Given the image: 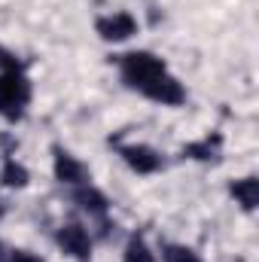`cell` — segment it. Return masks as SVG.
Listing matches in <instances>:
<instances>
[{
	"mask_svg": "<svg viewBox=\"0 0 259 262\" xmlns=\"http://www.w3.org/2000/svg\"><path fill=\"white\" fill-rule=\"evenodd\" d=\"M122 262H156V256L140 235H131L125 244V253H122Z\"/></svg>",
	"mask_w": 259,
	"mask_h": 262,
	"instance_id": "7c38bea8",
	"label": "cell"
},
{
	"mask_svg": "<svg viewBox=\"0 0 259 262\" xmlns=\"http://www.w3.org/2000/svg\"><path fill=\"white\" fill-rule=\"evenodd\" d=\"M55 241H58V247L64 250L67 256H73V259L89 262V256H92V235H89V229L79 226V223L61 226L58 235H55Z\"/></svg>",
	"mask_w": 259,
	"mask_h": 262,
	"instance_id": "277c9868",
	"label": "cell"
},
{
	"mask_svg": "<svg viewBox=\"0 0 259 262\" xmlns=\"http://www.w3.org/2000/svg\"><path fill=\"white\" fill-rule=\"evenodd\" d=\"M31 104V82L25 70H0V116L15 122L25 116V107Z\"/></svg>",
	"mask_w": 259,
	"mask_h": 262,
	"instance_id": "6da1fadb",
	"label": "cell"
},
{
	"mask_svg": "<svg viewBox=\"0 0 259 262\" xmlns=\"http://www.w3.org/2000/svg\"><path fill=\"white\" fill-rule=\"evenodd\" d=\"M0 216H3V201H0Z\"/></svg>",
	"mask_w": 259,
	"mask_h": 262,
	"instance_id": "2e32d148",
	"label": "cell"
},
{
	"mask_svg": "<svg viewBox=\"0 0 259 262\" xmlns=\"http://www.w3.org/2000/svg\"><path fill=\"white\" fill-rule=\"evenodd\" d=\"M140 95H146L149 101L165 104V107H180V104L186 101L183 85H180V82H177V76H171L168 70H165V73H159L156 79H149V82L140 89Z\"/></svg>",
	"mask_w": 259,
	"mask_h": 262,
	"instance_id": "3957f363",
	"label": "cell"
},
{
	"mask_svg": "<svg viewBox=\"0 0 259 262\" xmlns=\"http://www.w3.org/2000/svg\"><path fill=\"white\" fill-rule=\"evenodd\" d=\"M0 262H9V253H6V247L0 244Z\"/></svg>",
	"mask_w": 259,
	"mask_h": 262,
	"instance_id": "9a60e30c",
	"label": "cell"
},
{
	"mask_svg": "<svg viewBox=\"0 0 259 262\" xmlns=\"http://www.w3.org/2000/svg\"><path fill=\"white\" fill-rule=\"evenodd\" d=\"M162 262H201L198 253L192 247H183V244H168L162 250Z\"/></svg>",
	"mask_w": 259,
	"mask_h": 262,
	"instance_id": "4fadbf2b",
	"label": "cell"
},
{
	"mask_svg": "<svg viewBox=\"0 0 259 262\" xmlns=\"http://www.w3.org/2000/svg\"><path fill=\"white\" fill-rule=\"evenodd\" d=\"M95 31L107 43H122V40L137 34V18L131 12H110V15H101L95 21Z\"/></svg>",
	"mask_w": 259,
	"mask_h": 262,
	"instance_id": "5b68a950",
	"label": "cell"
},
{
	"mask_svg": "<svg viewBox=\"0 0 259 262\" xmlns=\"http://www.w3.org/2000/svg\"><path fill=\"white\" fill-rule=\"evenodd\" d=\"M119 156L125 159V165H128L131 171H137V174H156V171L162 168V156H159L153 146H146V143L119 146Z\"/></svg>",
	"mask_w": 259,
	"mask_h": 262,
	"instance_id": "52a82bcc",
	"label": "cell"
},
{
	"mask_svg": "<svg viewBox=\"0 0 259 262\" xmlns=\"http://www.w3.org/2000/svg\"><path fill=\"white\" fill-rule=\"evenodd\" d=\"M119 70H122V82L128 89H143L149 79H156L159 73H165L168 67L162 58H156L153 52H125L119 58Z\"/></svg>",
	"mask_w": 259,
	"mask_h": 262,
	"instance_id": "7a4b0ae2",
	"label": "cell"
},
{
	"mask_svg": "<svg viewBox=\"0 0 259 262\" xmlns=\"http://www.w3.org/2000/svg\"><path fill=\"white\" fill-rule=\"evenodd\" d=\"M73 198H76V204H79L85 213H92V216H104V213H107V207H110L107 195H104L101 189H95L92 183H85V186H76Z\"/></svg>",
	"mask_w": 259,
	"mask_h": 262,
	"instance_id": "ba28073f",
	"label": "cell"
},
{
	"mask_svg": "<svg viewBox=\"0 0 259 262\" xmlns=\"http://www.w3.org/2000/svg\"><path fill=\"white\" fill-rule=\"evenodd\" d=\"M28 180H31V174H28V168L21 162H15V159H6L3 162V171H0V183L3 186L21 189V186H28Z\"/></svg>",
	"mask_w": 259,
	"mask_h": 262,
	"instance_id": "30bf717a",
	"label": "cell"
},
{
	"mask_svg": "<svg viewBox=\"0 0 259 262\" xmlns=\"http://www.w3.org/2000/svg\"><path fill=\"white\" fill-rule=\"evenodd\" d=\"M0 49H3V46H0Z\"/></svg>",
	"mask_w": 259,
	"mask_h": 262,
	"instance_id": "e0dca14e",
	"label": "cell"
},
{
	"mask_svg": "<svg viewBox=\"0 0 259 262\" xmlns=\"http://www.w3.org/2000/svg\"><path fill=\"white\" fill-rule=\"evenodd\" d=\"M232 195L235 201L244 207V210H253L259 201V180L256 177H244V180H235L232 183Z\"/></svg>",
	"mask_w": 259,
	"mask_h": 262,
	"instance_id": "9c48e42d",
	"label": "cell"
},
{
	"mask_svg": "<svg viewBox=\"0 0 259 262\" xmlns=\"http://www.w3.org/2000/svg\"><path fill=\"white\" fill-rule=\"evenodd\" d=\"M52 171H55V180L64 183V186H85L89 183V168L76 156H70L67 149H61V146H55Z\"/></svg>",
	"mask_w": 259,
	"mask_h": 262,
	"instance_id": "8992f818",
	"label": "cell"
},
{
	"mask_svg": "<svg viewBox=\"0 0 259 262\" xmlns=\"http://www.w3.org/2000/svg\"><path fill=\"white\" fill-rule=\"evenodd\" d=\"M217 149H220V134L204 137V140H198V143H186V146H183V156H186V159H198V162H207V159L217 156Z\"/></svg>",
	"mask_w": 259,
	"mask_h": 262,
	"instance_id": "8fae6325",
	"label": "cell"
},
{
	"mask_svg": "<svg viewBox=\"0 0 259 262\" xmlns=\"http://www.w3.org/2000/svg\"><path fill=\"white\" fill-rule=\"evenodd\" d=\"M9 262H43V259L34 256V253H28V250H12L9 253Z\"/></svg>",
	"mask_w": 259,
	"mask_h": 262,
	"instance_id": "5bb4252c",
	"label": "cell"
}]
</instances>
